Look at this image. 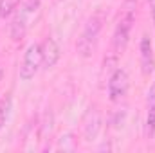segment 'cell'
Instances as JSON below:
<instances>
[{
	"label": "cell",
	"mask_w": 155,
	"mask_h": 153,
	"mask_svg": "<svg viewBox=\"0 0 155 153\" xmlns=\"http://www.w3.org/2000/svg\"><path fill=\"white\" fill-rule=\"evenodd\" d=\"M0 79H2V67H0Z\"/></svg>",
	"instance_id": "30bf717a"
},
{
	"label": "cell",
	"mask_w": 155,
	"mask_h": 153,
	"mask_svg": "<svg viewBox=\"0 0 155 153\" xmlns=\"http://www.w3.org/2000/svg\"><path fill=\"white\" fill-rule=\"evenodd\" d=\"M18 4H20V0H0V20L13 15L15 9L18 7Z\"/></svg>",
	"instance_id": "9c48e42d"
},
{
	"label": "cell",
	"mask_w": 155,
	"mask_h": 153,
	"mask_svg": "<svg viewBox=\"0 0 155 153\" xmlns=\"http://www.w3.org/2000/svg\"><path fill=\"white\" fill-rule=\"evenodd\" d=\"M11 108H13V97H11V94H5V96L0 99V130H2V128L5 126V122L9 121Z\"/></svg>",
	"instance_id": "ba28073f"
},
{
	"label": "cell",
	"mask_w": 155,
	"mask_h": 153,
	"mask_svg": "<svg viewBox=\"0 0 155 153\" xmlns=\"http://www.w3.org/2000/svg\"><path fill=\"white\" fill-rule=\"evenodd\" d=\"M141 65H143V74L144 76H150L153 72L155 58H153V50H152V41L146 34L141 40Z\"/></svg>",
	"instance_id": "52a82bcc"
},
{
	"label": "cell",
	"mask_w": 155,
	"mask_h": 153,
	"mask_svg": "<svg viewBox=\"0 0 155 153\" xmlns=\"http://www.w3.org/2000/svg\"><path fill=\"white\" fill-rule=\"evenodd\" d=\"M128 88H130V77H128V72L123 70V69H116V70L112 72V76L108 77V85H107L108 99L114 101V103L124 99V96L128 94Z\"/></svg>",
	"instance_id": "5b68a950"
},
{
	"label": "cell",
	"mask_w": 155,
	"mask_h": 153,
	"mask_svg": "<svg viewBox=\"0 0 155 153\" xmlns=\"http://www.w3.org/2000/svg\"><path fill=\"white\" fill-rule=\"evenodd\" d=\"M60 45L54 38H45L41 43V67L43 69H52L58 60H60Z\"/></svg>",
	"instance_id": "8992f818"
},
{
	"label": "cell",
	"mask_w": 155,
	"mask_h": 153,
	"mask_svg": "<svg viewBox=\"0 0 155 153\" xmlns=\"http://www.w3.org/2000/svg\"><path fill=\"white\" fill-rule=\"evenodd\" d=\"M40 69H41V43H31L24 54L18 76L22 81H29L38 74Z\"/></svg>",
	"instance_id": "277c9868"
},
{
	"label": "cell",
	"mask_w": 155,
	"mask_h": 153,
	"mask_svg": "<svg viewBox=\"0 0 155 153\" xmlns=\"http://www.w3.org/2000/svg\"><path fill=\"white\" fill-rule=\"evenodd\" d=\"M103 24H105V15H103V11L94 13V15L87 20V24H85V27H83V33H81V36H79V40H78V43H76L78 52H79L83 58H88V56L92 54V50L96 49L99 33H101V29H103Z\"/></svg>",
	"instance_id": "7a4b0ae2"
},
{
	"label": "cell",
	"mask_w": 155,
	"mask_h": 153,
	"mask_svg": "<svg viewBox=\"0 0 155 153\" xmlns=\"http://www.w3.org/2000/svg\"><path fill=\"white\" fill-rule=\"evenodd\" d=\"M135 9H137V0H124L121 18L117 22L114 38H112V47H114L116 54H123L130 41V33H132L134 22H135Z\"/></svg>",
	"instance_id": "6da1fadb"
},
{
	"label": "cell",
	"mask_w": 155,
	"mask_h": 153,
	"mask_svg": "<svg viewBox=\"0 0 155 153\" xmlns=\"http://www.w3.org/2000/svg\"><path fill=\"white\" fill-rule=\"evenodd\" d=\"M40 11V0H27L20 9H18V15L13 18V24H11V38L13 40H22L25 36L31 22L35 20V15Z\"/></svg>",
	"instance_id": "3957f363"
}]
</instances>
